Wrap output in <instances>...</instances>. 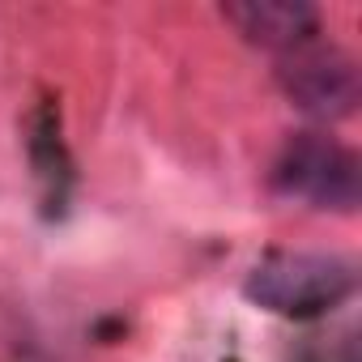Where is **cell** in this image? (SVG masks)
Masks as SVG:
<instances>
[{
    "instance_id": "1",
    "label": "cell",
    "mask_w": 362,
    "mask_h": 362,
    "mask_svg": "<svg viewBox=\"0 0 362 362\" xmlns=\"http://www.w3.org/2000/svg\"><path fill=\"white\" fill-rule=\"evenodd\" d=\"M243 294L277 315H320L354 294V264L324 252H281L247 273Z\"/></svg>"
},
{
    "instance_id": "2",
    "label": "cell",
    "mask_w": 362,
    "mask_h": 362,
    "mask_svg": "<svg viewBox=\"0 0 362 362\" xmlns=\"http://www.w3.org/2000/svg\"><path fill=\"white\" fill-rule=\"evenodd\" d=\"M273 184L290 201H307L315 209L349 214L358 205V162L349 149L324 136H294L273 166Z\"/></svg>"
},
{
    "instance_id": "3",
    "label": "cell",
    "mask_w": 362,
    "mask_h": 362,
    "mask_svg": "<svg viewBox=\"0 0 362 362\" xmlns=\"http://www.w3.org/2000/svg\"><path fill=\"white\" fill-rule=\"evenodd\" d=\"M277 77H281V90L290 94V103L303 107L307 115H320V119H341L362 98L358 69L341 47L303 43V47L286 52Z\"/></svg>"
},
{
    "instance_id": "4",
    "label": "cell",
    "mask_w": 362,
    "mask_h": 362,
    "mask_svg": "<svg viewBox=\"0 0 362 362\" xmlns=\"http://www.w3.org/2000/svg\"><path fill=\"white\" fill-rule=\"evenodd\" d=\"M226 18L260 47L273 52H294L311 43L320 13L303 0H243V5H226Z\"/></svg>"
}]
</instances>
